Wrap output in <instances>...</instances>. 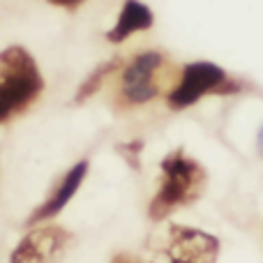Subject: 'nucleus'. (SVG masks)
<instances>
[{
    "instance_id": "nucleus-1",
    "label": "nucleus",
    "mask_w": 263,
    "mask_h": 263,
    "mask_svg": "<svg viewBox=\"0 0 263 263\" xmlns=\"http://www.w3.org/2000/svg\"><path fill=\"white\" fill-rule=\"evenodd\" d=\"M208 185V171L182 148L166 153L159 162L157 192L148 203V217L164 222L173 213L190 208L201 199Z\"/></svg>"
},
{
    "instance_id": "nucleus-2",
    "label": "nucleus",
    "mask_w": 263,
    "mask_h": 263,
    "mask_svg": "<svg viewBox=\"0 0 263 263\" xmlns=\"http://www.w3.org/2000/svg\"><path fill=\"white\" fill-rule=\"evenodd\" d=\"M44 74L26 46L0 51V125L28 114L44 95Z\"/></svg>"
},
{
    "instance_id": "nucleus-3",
    "label": "nucleus",
    "mask_w": 263,
    "mask_h": 263,
    "mask_svg": "<svg viewBox=\"0 0 263 263\" xmlns=\"http://www.w3.org/2000/svg\"><path fill=\"white\" fill-rule=\"evenodd\" d=\"M171 60L159 49L136 51L132 58L123 60L118 69V81L114 92V109L125 114L157 100L171 79Z\"/></svg>"
},
{
    "instance_id": "nucleus-4",
    "label": "nucleus",
    "mask_w": 263,
    "mask_h": 263,
    "mask_svg": "<svg viewBox=\"0 0 263 263\" xmlns=\"http://www.w3.org/2000/svg\"><path fill=\"white\" fill-rule=\"evenodd\" d=\"M245 83L213 60H192L176 74L173 86L166 90V106L171 111H185L199 104L203 97H231L242 92Z\"/></svg>"
},
{
    "instance_id": "nucleus-5",
    "label": "nucleus",
    "mask_w": 263,
    "mask_h": 263,
    "mask_svg": "<svg viewBox=\"0 0 263 263\" xmlns=\"http://www.w3.org/2000/svg\"><path fill=\"white\" fill-rule=\"evenodd\" d=\"M219 240L208 231L185 224H168L155 242L148 263H217Z\"/></svg>"
},
{
    "instance_id": "nucleus-6",
    "label": "nucleus",
    "mask_w": 263,
    "mask_h": 263,
    "mask_svg": "<svg viewBox=\"0 0 263 263\" xmlns=\"http://www.w3.org/2000/svg\"><path fill=\"white\" fill-rule=\"evenodd\" d=\"M74 242V233L58 224H37L16 242L9 263H63Z\"/></svg>"
},
{
    "instance_id": "nucleus-7",
    "label": "nucleus",
    "mask_w": 263,
    "mask_h": 263,
    "mask_svg": "<svg viewBox=\"0 0 263 263\" xmlns=\"http://www.w3.org/2000/svg\"><path fill=\"white\" fill-rule=\"evenodd\" d=\"M88 171H90V162H88V159H81V162L72 164V166L63 173V178L49 190L46 199L32 208V213L28 215V219H26V227L30 229V227H37V224L51 222L53 217H58V215L67 208L69 201L77 196V192L81 190Z\"/></svg>"
},
{
    "instance_id": "nucleus-8",
    "label": "nucleus",
    "mask_w": 263,
    "mask_h": 263,
    "mask_svg": "<svg viewBox=\"0 0 263 263\" xmlns=\"http://www.w3.org/2000/svg\"><path fill=\"white\" fill-rule=\"evenodd\" d=\"M155 26V12L143 3V0H123L116 23L106 30V42L109 44H123L129 37L145 32Z\"/></svg>"
},
{
    "instance_id": "nucleus-9",
    "label": "nucleus",
    "mask_w": 263,
    "mask_h": 263,
    "mask_svg": "<svg viewBox=\"0 0 263 263\" xmlns=\"http://www.w3.org/2000/svg\"><path fill=\"white\" fill-rule=\"evenodd\" d=\"M120 65H123V58H120V55L106 58V60H102L100 65H95V67L88 72V77L81 81V86L77 88L72 104L81 106V104H86L88 100H92V97H95L97 92L102 90V86H104V83L109 81L111 77H116V74H118Z\"/></svg>"
},
{
    "instance_id": "nucleus-10",
    "label": "nucleus",
    "mask_w": 263,
    "mask_h": 263,
    "mask_svg": "<svg viewBox=\"0 0 263 263\" xmlns=\"http://www.w3.org/2000/svg\"><path fill=\"white\" fill-rule=\"evenodd\" d=\"M141 150H143V141L134 139V141H125L118 145V153L123 155V159L127 162V166L132 171H139L141 168Z\"/></svg>"
},
{
    "instance_id": "nucleus-11",
    "label": "nucleus",
    "mask_w": 263,
    "mask_h": 263,
    "mask_svg": "<svg viewBox=\"0 0 263 263\" xmlns=\"http://www.w3.org/2000/svg\"><path fill=\"white\" fill-rule=\"evenodd\" d=\"M46 3L53 5V7H58V9H65V12H77L86 0H46Z\"/></svg>"
},
{
    "instance_id": "nucleus-12",
    "label": "nucleus",
    "mask_w": 263,
    "mask_h": 263,
    "mask_svg": "<svg viewBox=\"0 0 263 263\" xmlns=\"http://www.w3.org/2000/svg\"><path fill=\"white\" fill-rule=\"evenodd\" d=\"M111 263H139V261H136L134 256H129V254H118Z\"/></svg>"
},
{
    "instance_id": "nucleus-13",
    "label": "nucleus",
    "mask_w": 263,
    "mask_h": 263,
    "mask_svg": "<svg viewBox=\"0 0 263 263\" xmlns=\"http://www.w3.org/2000/svg\"><path fill=\"white\" fill-rule=\"evenodd\" d=\"M259 153L263 155V125H261V129H259Z\"/></svg>"
}]
</instances>
